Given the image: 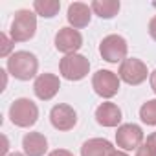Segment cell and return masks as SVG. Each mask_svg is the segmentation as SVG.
<instances>
[{
	"label": "cell",
	"mask_w": 156,
	"mask_h": 156,
	"mask_svg": "<svg viewBox=\"0 0 156 156\" xmlns=\"http://www.w3.org/2000/svg\"><path fill=\"white\" fill-rule=\"evenodd\" d=\"M39 61L31 51H15L8 59V72L19 81H30L37 75Z\"/></svg>",
	"instance_id": "obj_1"
},
{
	"label": "cell",
	"mask_w": 156,
	"mask_h": 156,
	"mask_svg": "<svg viewBox=\"0 0 156 156\" xmlns=\"http://www.w3.org/2000/svg\"><path fill=\"white\" fill-rule=\"evenodd\" d=\"M9 31H11V41L13 42H26V41L33 39V35L37 31L35 13H31L30 9H19L13 17Z\"/></svg>",
	"instance_id": "obj_2"
},
{
	"label": "cell",
	"mask_w": 156,
	"mask_h": 156,
	"mask_svg": "<svg viewBox=\"0 0 156 156\" xmlns=\"http://www.w3.org/2000/svg\"><path fill=\"white\" fill-rule=\"evenodd\" d=\"M9 118H11L13 125L28 129V127H33L37 123V119H39V108H37V105L31 99L19 98L9 107Z\"/></svg>",
	"instance_id": "obj_3"
},
{
	"label": "cell",
	"mask_w": 156,
	"mask_h": 156,
	"mask_svg": "<svg viewBox=\"0 0 156 156\" xmlns=\"http://www.w3.org/2000/svg\"><path fill=\"white\" fill-rule=\"evenodd\" d=\"M59 70L61 75L68 81H81L88 75L90 72V61L81 55V53H72V55H64L59 62Z\"/></svg>",
	"instance_id": "obj_4"
},
{
	"label": "cell",
	"mask_w": 156,
	"mask_h": 156,
	"mask_svg": "<svg viewBox=\"0 0 156 156\" xmlns=\"http://www.w3.org/2000/svg\"><path fill=\"white\" fill-rule=\"evenodd\" d=\"M127 51H129V46H127V41L121 35H107L99 44L101 57L107 62H112V64L123 62L127 59Z\"/></svg>",
	"instance_id": "obj_5"
},
{
	"label": "cell",
	"mask_w": 156,
	"mask_h": 156,
	"mask_svg": "<svg viewBox=\"0 0 156 156\" xmlns=\"http://www.w3.org/2000/svg\"><path fill=\"white\" fill-rule=\"evenodd\" d=\"M147 75H149V72H147L145 62L140 61V59H134V57L125 59L119 64V70H118V77L121 81H125L127 85H130V87L141 85L147 79Z\"/></svg>",
	"instance_id": "obj_6"
},
{
	"label": "cell",
	"mask_w": 156,
	"mask_h": 156,
	"mask_svg": "<svg viewBox=\"0 0 156 156\" xmlns=\"http://www.w3.org/2000/svg\"><path fill=\"white\" fill-rule=\"evenodd\" d=\"M119 77L110 70H98L92 77V88L99 98L110 99L119 92Z\"/></svg>",
	"instance_id": "obj_7"
},
{
	"label": "cell",
	"mask_w": 156,
	"mask_h": 156,
	"mask_svg": "<svg viewBox=\"0 0 156 156\" xmlns=\"http://www.w3.org/2000/svg\"><path fill=\"white\" fill-rule=\"evenodd\" d=\"M143 141V130L141 127L134 123H125L119 125L116 130V143L123 151H138Z\"/></svg>",
	"instance_id": "obj_8"
},
{
	"label": "cell",
	"mask_w": 156,
	"mask_h": 156,
	"mask_svg": "<svg viewBox=\"0 0 156 156\" xmlns=\"http://www.w3.org/2000/svg\"><path fill=\"white\" fill-rule=\"evenodd\" d=\"M50 121H51L53 129L66 132V130H72L77 125V112L70 105L59 103L50 110Z\"/></svg>",
	"instance_id": "obj_9"
},
{
	"label": "cell",
	"mask_w": 156,
	"mask_h": 156,
	"mask_svg": "<svg viewBox=\"0 0 156 156\" xmlns=\"http://www.w3.org/2000/svg\"><path fill=\"white\" fill-rule=\"evenodd\" d=\"M83 46V35L73 30V28H61L55 35V48L66 55H72V53H77Z\"/></svg>",
	"instance_id": "obj_10"
},
{
	"label": "cell",
	"mask_w": 156,
	"mask_h": 156,
	"mask_svg": "<svg viewBox=\"0 0 156 156\" xmlns=\"http://www.w3.org/2000/svg\"><path fill=\"white\" fill-rule=\"evenodd\" d=\"M61 88V81L55 73H41L33 83V92L41 101H50L57 96Z\"/></svg>",
	"instance_id": "obj_11"
},
{
	"label": "cell",
	"mask_w": 156,
	"mask_h": 156,
	"mask_svg": "<svg viewBox=\"0 0 156 156\" xmlns=\"http://www.w3.org/2000/svg\"><path fill=\"white\" fill-rule=\"evenodd\" d=\"M66 19L70 22V28H73V30L87 28L90 24V19H92V8L83 4V2H73L68 6Z\"/></svg>",
	"instance_id": "obj_12"
},
{
	"label": "cell",
	"mask_w": 156,
	"mask_h": 156,
	"mask_svg": "<svg viewBox=\"0 0 156 156\" xmlns=\"http://www.w3.org/2000/svg\"><path fill=\"white\" fill-rule=\"evenodd\" d=\"M96 121L101 127H119L121 123V108L116 103H101L96 108Z\"/></svg>",
	"instance_id": "obj_13"
},
{
	"label": "cell",
	"mask_w": 156,
	"mask_h": 156,
	"mask_svg": "<svg viewBox=\"0 0 156 156\" xmlns=\"http://www.w3.org/2000/svg\"><path fill=\"white\" fill-rule=\"evenodd\" d=\"M22 149L26 156H44L48 151V140L41 132H28L22 138Z\"/></svg>",
	"instance_id": "obj_14"
},
{
	"label": "cell",
	"mask_w": 156,
	"mask_h": 156,
	"mask_svg": "<svg viewBox=\"0 0 156 156\" xmlns=\"http://www.w3.org/2000/svg\"><path fill=\"white\" fill-rule=\"evenodd\" d=\"M116 149L112 143L105 138H92L83 143L81 147V156H110Z\"/></svg>",
	"instance_id": "obj_15"
},
{
	"label": "cell",
	"mask_w": 156,
	"mask_h": 156,
	"mask_svg": "<svg viewBox=\"0 0 156 156\" xmlns=\"http://www.w3.org/2000/svg\"><path fill=\"white\" fill-rule=\"evenodd\" d=\"M90 8L99 19H112L119 11V0H94Z\"/></svg>",
	"instance_id": "obj_16"
},
{
	"label": "cell",
	"mask_w": 156,
	"mask_h": 156,
	"mask_svg": "<svg viewBox=\"0 0 156 156\" xmlns=\"http://www.w3.org/2000/svg\"><path fill=\"white\" fill-rule=\"evenodd\" d=\"M33 9L37 15H41L44 19H53L61 9V2L59 0H35Z\"/></svg>",
	"instance_id": "obj_17"
},
{
	"label": "cell",
	"mask_w": 156,
	"mask_h": 156,
	"mask_svg": "<svg viewBox=\"0 0 156 156\" xmlns=\"http://www.w3.org/2000/svg\"><path fill=\"white\" fill-rule=\"evenodd\" d=\"M140 118L145 125L154 127L156 125V99H149L140 108Z\"/></svg>",
	"instance_id": "obj_18"
},
{
	"label": "cell",
	"mask_w": 156,
	"mask_h": 156,
	"mask_svg": "<svg viewBox=\"0 0 156 156\" xmlns=\"http://www.w3.org/2000/svg\"><path fill=\"white\" fill-rule=\"evenodd\" d=\"M0 42H2V48H0V55L2 57H8L11 48H13V41L6 35V33H0Z\"/></svg>",
	"instance_id": "obj_19"
},
{
	"label": "cell",
	"mask_w": 156,
	"mask_h": 156,
	"mask_svg": "<svg viewBox=\"0 0 156 156\" xmlns=\"http://www.w3.org/2000/svg\"><path fill=\"white\" fill-rule=\"evenodd\" d=\"M136 156H156V152H154L147 143H143V145H140V149L136 151Z\"/></svg>",
	"instance_id": "obj_20"
},
{
	"label": "cell",
	"mask_w": 156,
	"mask_h": 156,
	"mask_svg": "<svg viewBox=\"0 0 156 156\" xmlns=\"http://www.w3.org/2000/svg\"><path fill=\"white\" fill-rule=\"evenodd\" d=\"M145 143H147L154 152H156V132H151V134L147 136V141H145Z\"/></svg>",
	"instance_id": "obj_21"
},
{
	"label": "cell",
	"mask_w": 156,
	"mask_h": 156,
	"mask_svg": "<svg viewBox=\"0 0 156 156\" xmlns=\"http://www.w3.org/2000/svg\"><path fill=\"white\" fill-rule=\"evenodd\" d=\"M149 35L156 41V15L151 19V22H149Z\"/></svg>",
	"instance_id": "obj_22"
},
{
	"label": "cell",
	"mask_w": 156,
	"mask_h": 156,
	"mask_svg": "<svg viewBox=\"0 0 156 156\" xmlns=\"http://www.w3.org/2000/svg\"><path fill=\"white\" fill-rule=\"evenodd\" d=\"M48 156H73L70 151H66V149H55V151H51Z\"/></svg>",
	"instance_id": "obj_23"
},
{
	"label": "cell",
	"mask_w": 156,
	"mask_h": 156,
	"mask_svg": "<svg viewBox=\"0 0 156 156\" xmlns=\"http://www.w3.org/2000/svg\"><path fill=\"white\" fill-rule=\"evenodd\" d=\"M149 81H151V88H152V92L156 94V70L151 73V77H149Z\"/></svg>",
	"instance_id": "obj_24"
},
{
	"label": "cell",
	"mask_w": 156,
	"mask_h": 156,
	"mask_svg": "<svg viewBox=\"0 0 156 156\" xmlns=\"http://www.w3.org/2000/svg\"><path fill=\"white\" fill-rule=\"evenodd\" d=\"M110 156H129V154H127V152H123V151H114Z\"/></svg>",
	"instance_id": "obj_25"
},
{
	"label": "cell",
	"mask_w": 156,
	"mask_h": 156,
	"mask_svg": "<svg viewBox=\"0 0 156 156\" xmlns=\"http://www.w3.org/2000/svg\"><path fill=\"white\" fill-rule=\"evenodd\" d=\"M8 156H26V154H22V152H11V154H8Z\"/></svg>",
	"instance_id": "obj_26"
}]
</instances>
